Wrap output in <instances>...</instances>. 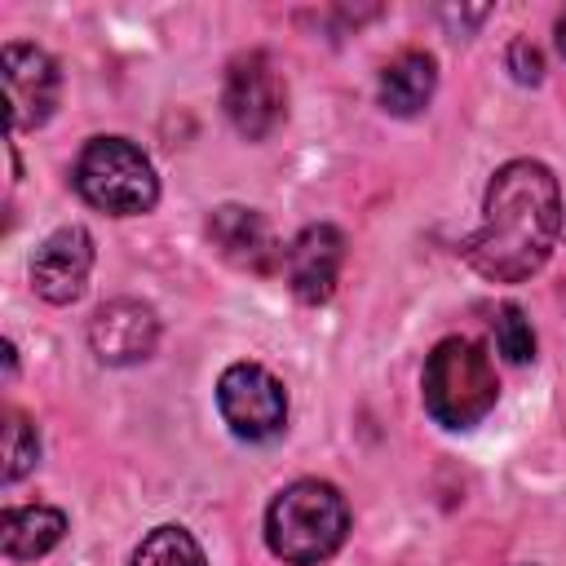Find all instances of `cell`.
I'll return each instance as SVG.
<instances>
[{"label": "cell", "mask_w": 566, "mask_h": 566, "mask_svg": "<svg viewBox=\"0 0 566 566\" xmlns=\"http://www.w3.org/2000/svg\"><path fill=\"white\" fill-rule=\"evenodd\" d=\"M500 398L495 367L482 345L447 336L424 363V411L442 429H473Z\"/></svg>", "instance_id": "obj_3"}, {"label": "cell", "mask_w": 566, "mask_h": 566, "mask_svg": "<svg viewBox=\"0 0 566 566\" xmlns=\"http://www.w3.org/2000/svg\"><path fill=\"white\" fill-rule=\"evenodd\" d=\"M88 270H93V234L84 226H62L35 248L31 287L49 305H71V301H80V292L88 283Z\"/></svg>", "instance_id": "obj_8"}, {"label": "cell", "mask_w": 566, "mask_h": 566, "mask_svg": "<svg viewBox=\"0 0 566 566\" xmlns=\"http://www.w3.org/2000/svg\"><path fill=\"white\" fill-rule=\"evenodd\" d=\"M133 566H208V557L186 526H155L137 544Z\"/></svg>", "instance_id": "obj_14"}, {"label": "cell", "mask_w": 566, "mask_h": 566, "mask_svg": "<svg viewBox=\"0 0 566 566\" xmlns=\"http://www.w3.org/2000/svg\"><path fill=\"white\" fill-rule=\"evenodd\" d=\"M66 535V513L49 509V504H22V509H4L0 517V548L13 562H35L49 548H57Z\"/></svg>", "instance_id": "obj_13"}, {"label": "cell", "mask_w": 566, "mask_h": 566, "mask_svg": "<svg viewBox=\"0 0 566 566\" xmlns=\"http://www.w3.org/2000/svg\"><path fill=\"white\" fill-rule=\"evenodd\" d=\"M40 460V438H35V424L22 416V411H9V424H4V482H18L22 473H31Z\"/></svg>", "instance_id": "obj_15"}, {"label": "cell", "mask_w": 566, "mask_h": 566, "mask_svg": "<svg viewBox=\"0 0 566 566\" xmlns=\"http://www.w3.org/2000/svg\"><path fill=\"white\" fill-rule=\"evenodd\" d=\"M557 49H562V57H566V13L557 18Z\"/></svg>", "instance_id": "obj_18"}, {"label": "cell", "mask_w": 566, "mask_h": 566, "mask_svg": "<svg viewBox=\"0 0 566 566\" xmlns=\"http://www.w3.org/2000/svg\"><path fill=\"white\" fill-rule=\"evenodd\" d=\"M221 106L230 115V124L248 137L261 142L270 137L283 119H287V84L279 62L265 49H248L226 66V88H221Z\"/></svg>", "instance_id": "obj_5"}, {"label": "cell", "mask_w": 566, "mask_h": 566, "mask_svg": "<svg viewBox=\"0 0 566 566\" xmlns=\"http://www.w3.org/2000/svg\"><path fill=\"white\" fill-rule=\"evenodd\" d=\"M155 340H159V318H155V310L142 305V301H128V296L106 301V305L93 314V323H88V345H93V354H97L102 363H111V367L142 363V358L155 349Z\"/></svg>", "instance_id": "obj_11"}, {"label": "cell", "mask_w": 566, "mask_h": 566, "mask_svg": "<svg viewBox=\"0 0 566 566\" xmlns=\"http://www.w3.org/2000/svg\"><path fill=\"white\" fill-rule=\"evenodd\" d=\"M562 234V190L539 159L504 164L482 203V226L464 239V261L491 283L531 279Z\"/></svg>", "instance_id": "obj_1"}, {"label": "cell", "mask_w": 566, "mask_h": 566, "mask_svg": "<svg viewBox=\"0 0 566 566\" xmlns=\"http://www.w3.org/2000/svg\"><path fill=\"white\" fill-rule=\"evenodd\" d=\"M495 349H500V358L513 363V367H522V363L535 358V332H531V318H526L517 305H504V310L495 314Z\"/></svg>", "instance_id": "obj_16"}, {"label": "cell", "mask_w": 566, "mask_h": 566, "mask_svg": "<svg viewBox=\"0 0 566 566\" xmlns=\"http://www.w3.org/2000/svg\"><path fill=\"white\" fill-rule=\"evenodd\" d=\"M504 62H509L513 80H522V84H539V75H544V57H539V49L531 40H513Z\"/></svg>", "instance_id": "obj_17"}, {"label": "cell", "mask_w": 566, "mask_h": 566, "mask_svg": "<svg viewBox=\"0 0 566 566\" xmlns=\"http://www.w3.org/2000/svg\"><path fill=\"white\" fill-rule=\"evenodd\" d=\"M0 75H4V102H9V128L13 133H27V128H40L57 97H62V75H57V62L35 49V44H4L0 53Z\"/></svg>", "instance_id": "obj_7"}, {"label": "cell", "mask_w": 566, "mask_h": 566, "mask_svg": "<svg viewBox=\"0 0 566 566\" xmlns=\"http://www.w3.org/2000/svg\"><path fill=\"white\" fill-rule=\"evenodd\" d=\"M75 190L97 212L137 217L155 208L159 177L128 137H93L75 159Z\"/></svg>", "instance_id": "obj_4"}, {"label": "cell", "mask_w": 566, "mask_h": 566, "mask_svg": "<svg viewBox=\"0 0 566 566\" xmlns=\"http://www.w3.org/2000/svg\"><path fill=\"white\" fill-rule=\"evenodd\" d=\"M433 88H438V62L424 49H407L394 62H385L376 93H380V106L389 115H402L407 119V115H420L429 106Z\"/></svg>", "instance_id": "obj_12"}, {"label": "cell", "mask_w": 566, "mask_h": 566, "mask_svg": "<svg viewBox=\"0 0 566 566\" xmlns=\"http://www.w3.org/2000/svg\"><path fill=\"white\" fill-rule=\"evenodd\" d=\"M340 265H345V234L336 226H305L287 252H283V270H287V287L296 301L305 305H318L336 292V279H340Z\"/></svg>", "instance_id": "obj_10"}, {"label": "cell", "mask_w": 566, "mask_h": 566, "mask_svg": "<svg viewBox=\"0 0 566 566\" xmlns=\"http://www.w3.org/2000/svg\"><path fill=\"white\" fill-rule=\"evenodd\" d=\"M217 407L234 438L265 442L287 424V389L261 363H230L217 380Z\"/></svg>", "instance_id": "obj_6"}, {"label": "cell", "mask_w": 566, "mask_h": 566, "mask_svg": "<svg viewBox=\"0 0 566 566\" xmlns=\"http://www.w3.org/2000/svg\"><path fill=\"white\" fill-rule=\"evenodd\" d=\"M208 239H212V248H217L234 270L274 274V270L283 265V248H279L270 221H265L256 208L221 203V208L208 217Z\"/></svg>", "instance_id": "obj_9"}, {"label": "cell", "mask_w": 566, "mask_h": 566, "mask_svg": "<svg viewBox=\"0 0 566 566\" xmlns=\"http://www.w3.org/2000/svg\"><path fill=\"white\" fill-rule=\"evenodd\" d=\"M349 535L345 495L332 482L301 478L270 500L265 513V544L287 566H318L327 562Z\"/></svg>", "instance_id": "obj_2"}]
</instances>
